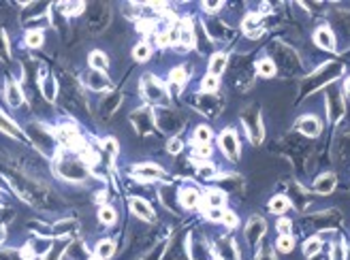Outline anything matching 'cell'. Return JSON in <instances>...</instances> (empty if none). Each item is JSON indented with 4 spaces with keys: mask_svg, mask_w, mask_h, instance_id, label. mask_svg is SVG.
Segmentation results:
<instances>
[{
    "mask_svg": "<svg viewBox=\"0 0 350 260\" xmlns=\"http://www.w3.org/2000/svg\"><path fill=\"white\" fill-rule=\"evenodd\" d=\"M244 126L248 128V134L252 137L254 143H258L263 137V126H261V120H258V111L256 109H250L244 113Z\"/></svg>",
    "mask_w": 350,
    "mask_h": 260,
    "instance_id": "obj_1",
    "label": "cell"
},
{
    "mask_svg": "<svg viewBox=\"0 0 350 260\" xmlns=\"http://www.w3.org/2000/svg\"><path fill=\"white\" fill-rule=\"evenodd\" d=\"M220 147H222V151L229 158H233V160L237 158V154H239V141H237L233 130H224V132L220 134Z\"/></svg>",
    "mask_w": 350,
    "mask_h": 260,
    "instance_id": "obj_2",
    "label": "cell"
},
{
    "mask_svg": "<svg viewBox=\"0 0 350 260\" xmlns=\"http://www.w3.org/2000/svg\"><path fill=\"white\" fill-rule=\"evenodd\" d=\"M314 41H316V45L322 47V49H327V51H333V49H335V36H333V32H331L329 28H325V26L316 30Z\"/></svg>",
    "mask_w": 350,
    "mask_h": 260,
    "instance_id": "obj_3",
    "label": "cell"
},
{
    "mask_svg": "<svg viewBox=\"0 0 350 260\" xmlns=\"http://www.w3.org/2000/svg\"><path fill=\"white\" fill-rule=\"evenodd\" d=\"M297 128L305 134V137H316V134L320 132V122H318V117H314V115H305L299 120Z\"/></svg>",
    "mask_w": 350,
    "mask_h": 260,
    "instance_id": "obj_4",
    "label": "cell"
},
{
    "mask_svg": "<svg viewBox=\"0 0 350 260\" xmlns=\"http://www.w3.org/2000/svg\"><path fill=\"white\" fill-rule=\"evenodd\" d=\"M265 230H267V226H265V222H263V218H252L250 224H248V228H246L248 241H250V243L258 241L263 235H265Z\"/></svg>",
    "mask_w": 350,
    "mask_h": 260,
    "instance_id": "obj_5",
    "label": "cell"
},
{
    "mask_svg": "<svg viewBox=\"0 0 350 260\" xmlns=\"http://www.w3.org/2000/svg\"><path fill=\"white\" fill-rule=\"evenodd\" d=\"M333 188H335V175L333 173H325V175H320L318 179L314 183V190L320 192V194H331Z\"/></svg>",
    "mask_w": 350,
    "mask_h": 260,
    "instance_id": "obj_6",
    "label": "cell"
},
{
    "mask_svg": "<svg viewBox=\"0 0 350 260\" xmlns=\"http://www.w3.org/2000/svg\"><path fill=\"white\" fill-rule=\"evenodd\" d=\"M4 96H7V102L11 107H19L21 102H24V94H21L19 85L17 83H7V88H4Z\"/></svg>",
    "mask_w": 350,
    "mask_h": 260,
    "instance_id": "obj_7",
    "label": "cell"
},
{
    "mask_svg": "<svg viewBox=\"0 0 350 260\" xmlns=\"http://www.w3.org/2000/svg\"><path fill=\"white\" fill-rule=\"evenodd\" d=\"M131 211L134 215H139V218H143V220H150L154 215V211H152V207H150L145 200H141V198H133L131 200Z\"/></svg>",
    "mask_w": 350,
    "mask_h": 260,
    "instance_id": "obj_8",
    "label": "cell"
},
{
    "mask_svg": "<svg viewBox=\"0 0 350 260\" xmlns=\"http://www.w3.org/2000/svg\"><path fill=\"white\" fill-rule=\"evenodd\" d=\"M145 94H148V98L154 100V102L167 100V90L160 83H152L150 79H148V85H145Z\"/></svg>",
    "mask_w": 350,
    "mask_h": 260,
    "instance_id": "obj_9",
    "label": "cell"
},
{
    "mask_svg": "<svg viewBox=\"0 0 350 260\" xmlns=\"http://www.w3.org/2000/svg\"><path fill=\"white\" fill-rule=\"evenodd\" d=\"M134 177H139V179H148V181L158 179V177H160V169H158V166H154V164H141V166H137V169H134Z\"/></svg>",
    "mask_w": 350,
    "mask_h": 260,
    "instance_id": "obj_10",
    "label": "cell"
},
{
    "mask_svg": "<svg viewBox=\"0 0 350 260\" xmlns=\"http://www.w3.org/2000/svg\"><path fill=\"white\" fill-rule=\"evenodd\" d=\"M62 175L68 177V179H83L85 171H83L82 164H77V162H68V164H62Z\"/></svg>",
    "mask_w": 350,
    "mask_h": 260,
    "instance_id": "obj_11",
    "label": "cell"
},
{
    "mask_svg": "<svg viewBox=\"0 0 350 260\" xmlns=\"http://www.w3.org/2000/svg\"><path fill=\"white\" fill-rule=\"evenodd\" d=\"M180 203L184 205V207H188V209L197 207L199 205V192L195 190V188H184V190L180 192Z\"/></svg>",
    "mask_w": 350,
    "mask_h": 260,
    "instance_id": "obj_12",
    "label": "cell"
},
{
    "mask_svg": "<svg viewBox=\"0 0 350 260\" xmlns=\"http://www.w3.org/2000/svg\"><path fill=\"white\" fill-rule=\"evenodd\" d=\"M224 66H227V56L224 53H214L212 60H209V75L218 77V75H222Z\"/></svg>",
    "mask_w": 350,
    "mask_h": 260,
    "instance_id": "obj_13",
    "label": "cell"
},
{
    "mask_svg": "<svg viewBox=\"0 0 350 260\" xmlns=\"http://www.w3.org/2000/svg\"><path fill=\"white\" fill-rule=\"evenodd\" d=\"M342 113H344V102L340 98V94H329V117L335 122Z\"/></svg>",
    "mask_w": 350,
    "mask_h": 260,
    "instance_id": "obj_14",
    "label": "cell"
},
{
    "mask_svg": "<svg viewBox=\"0 0 350 260\" xmlns=\"http://www.w3.org/2000/svg\"><path fill=\"white\" fill-rule=\"evenodd\" d=\"M0 130H4L9 137H15V139H21V137H24V134H21V130L15 126V124L11 122L7 115H2V113H0Z\"/></svg>",
    "mask_w": 350,
    "mask_h": 260,
    "instance_id": "obj_15",
    "label": "cell"
},
{
    "mask_svg": "<svg viewBox=\"0 0 350 260\" xmlns=\"http://www.w3.org/2000/svg\"><path fill=\"white\" fill-rule=\"evenodd\" d=\"M227 196H224L222 190H209L205 194V207H222Z\"/></svg>",
    "mask_w": 350,
    "mask_h": 260,
    "instance_id": "obj_16",
    "label": "cell"
},
{
    "mask_svg": "<svg viewBox=\"0 0 350 260\" xmlns=\"http://www.w3.org/2000/svg\"><path fill=\"white\" fill-rule=\"evenodd\" d=\"M114 252H116V243L111 241V239H103L99 243V245H96V256L99 258H111L114 256Z\"/></svg>",
    "mask_w": 350,
    "mask_h": 260,
    "instance_id": "obj_17",
    "label": "cell"
},
{
    "mask_svg": "<svg viewBox=\"0 0 350 260\" xmlns=\"http://www.w3.org/2000/svg\"><path fill=\"white\" fill-rule=\"evenodd\" d=\"M90 66H92L96 73H105L107 70V58L103 51H92L90 53Z\"/></svg>",
    "mask_w": 350,
    "mask_h": 260,
    "instance_id": "obj_18",
    "label": "cell"
},
{
    "mask_svg": "<svg viewBox=\"0 0 350 260\" xmlns=\"http://www.w3.org/2000/svg\"><path fill=\"white\" fill-rule=\"evenodd\" d=\"M88 83H90V88H92V90H105L107 85H109V81H107V77L103 73H96V70H92V73H90V77H88Z\"/></svg>",
    "mask_w": 350,
    "mask_h": 260,
    "instance_id": "obj_19",
    "label": "cell"
},
{
    "mask_svg": "<svg viewBox=\"0 0 350 260\" xmlns=\"http://www.w3.org/2000/svg\"><path fill=\"white\" fill-rule=\"evenodd\" d=\"M288 207H290V203H288L286 196H276V198H271V203H269V211H271V213H284Z\"/></svg>",
    "mask_w": 350,
    "mask_h": 260,
    "instance_id": "obj_20",
    "label": "cell"
},
{
    "mask_svg": "<svg viewBox=\"0 0 350 260\" xmlns=\"http://www.w3.org/2000/svg\"><path fill=\"white\" fill-rule=\"evenodd\" d=\"M256 68H258V75H263V77H273V75H276V64H273V60H269V58H263V60L256 64Z\"/></svg>",
    "mask_w": 350,
    "mask_h": 260,
    "instance_id": "obj_21",
    "label": "cell"
},
{
    "mask_svg": "<svg viewBox=\"0 0 350 260\" xmlns=\"http://www.w3.org/2000/svg\"><path fill=\"white\" fill-rule=\"evenodd\" d=\"M43 94H45V98L50 102L56 98V81H53V77H50L47 73H45V79H43Z\"/></svg>",
    "mask_w": 350,
    "mask_h": 260,
    "instance_id": "obj_22",
    "label": "cell"
},
{
    "mask_svg": "<svg viewBox=\"0 0 350 260\" xmlns=\"http://www.w3.org/2000/svg\"><path fill=\"white\" fill-rule=\"evenodd\" d=\"M209 139H212V130L207 126H199L195 130V145H207Z\"/></svg>",
    "mask_w": 350,
    "mask_h": 260,
    "instance_id": "obj_23",
    "label": "cell"
},
{
    "mask_svg": "<svg viewBox=\"0 0 350 260\" xmlns=\"http://www.w3.org/2000/svg\"><path fill=\"white\" fill-rule=\"evenodd\" d=\"M258 21H261L258 15H248V17L244 19V30L250 32V36H258V34H261V30H254L258 26Z\"/></svg>",
    "mask_w": 350,
    "mask_h": 260,
    "instance_id": "obj_24",
    "label": "cell"
},
{
    "mask_svg": "<svg viewBox=\"0 0 350 260\" xmlns=\"http://www.w3.org/2000/svg\"><path fill=\"white\" fill-rule=\"evenodd\" d=\"M320 247H322L320 239H308L305 241V245H303V254L308 258H312V256H316V254L320 252Z\"/></svg>",
    "mask_w": 350,
    "mask_h": 260,
    "instance_id": "obj_25",
    "label": "cell"
},
{
    "mask_svg": "<svg viewBox=\"0 0 350 260\" xmlns=\"http://www.w3.org/2000/svg\"><path fill=\"white\" fill-rule=\"evenodd\" d=\"M26 45L28 47H41L43 45V32L41 30H32L26 34Z\"/></svg>",
    "mask_w": 350,
    "mask_h": 260,
    "instance_id": "obj_26",
    "label": "cell"
},
{
    "mask_svg": "<svg viewBox=\"0 0 350 260\" xmlns=\"http://www.w3.org/2000/svg\"><path fill=\"white\" fill-rule=\"evenodd\" d=\"M150 53H152V49H150V45H148V43H139V45L134 47V58H137L139 62L148 60V58H150Z\"/></svg>",
    "mask_w": 350,
    "mask_h": 260,
    "instance_id": "obj_27",
    "label": "cell"
},
{
    "mask_svg": "<svg viewBox=\"0 0 350 260\" xmlns=\"http://www.w3.org/2000/svg\"><path fill=\"white\" fill-rule=\"evenodd\" d=\"M99 218H100V222H103V224H114V222H116V211L111 209V207H100Z\"/></svg>",
    "mask_w": 350,
    "mask_h": 260,
    "instance_id": "obj_28",
    "label": "cell"
},
{
    "mask_svg": "<svg viewBox=\"0 0 350 260\" xmlns=\"http://www.w3.org/2000/svg\"><path fill=\"white\" fill-rule=\"evenodd\" d=\"M201 90H203V92H216V90H218V77H214V75H207V77L201 81Z\"/></svg>",
    "mask_w": 350,
    "mask_h": 260,
    "instance_id": "obj_29",
    "label": "cell"
},
{
    "mask_svg": "<svg viewBox=\"0 0 350 260\" xmlns=\"http://www.w3.org/2000/svg\"><path fill=\"white\" fill-rule=\"evenodd\" d=\"M293 245L295 243H293V239H290V235H282L278 239V250L280 252H290L293 250Z\"/></svg>",
    "mask_w": 350,
    "mask_h": 260,
    "instance_id": "obj_30",
    "label": "cell"
},
{
    "mask_svg": "<svg viewBox=\"0 0 350 260\" xmlns=\"http://www.w3.org/2000/svg\"><path fill=\"white\" fill-rule=\"evenodd\" d=\"M82 160L85 162V164H96V162H99V156L94 154V149L83 147V149H82Z\"/></svg>",
    "mask_w": 350,
    "mask_h": 260,
    "instance_id": "obj_31",
    "label": "cell"
},
{
    "mask_svg": "<svg viewBox=\"0 0 350 260\" xmlns=\"http://www.w3.org/2000/svg\"><path fill=\"white\" fill-rule=\"evenodd\" d=\"M182 147H184V143H182L180 137H173L169 143H167V151H169V154H180Z\"/></svg>",
    "mask_w": 350,
    "mask_h": 260,
    "instance_id": "obj_32",
    "label": "cell"
},
{
    "mask_svg": "<svg viewBox=\"0 0 350 260\" xmlns=\"http://www.w3.org/2000/svg\"><path fill=\"white\" fill-rule=\"evenodd\" d=\"M180 43L182 45H186V47H192L195 45V36H192V32L190 30H180Z\"/></svg>",
    "mask_w": 350,
    "mask_h": 260,
    "instance_id": "obj_33",
    "label": "cell"
},
{
    "mask_svg": "<svg viewBox=\"0 0 350 260\" xmlns=\"http://www.w3.org/2000/svg\"><path fill=\"white\" fill-rule=\"evenodd\" d=\"M186 77H188V73H186L184 68H173V73H171V81H173V83H177V85L184 83Z\"/></svg>",
    "mask_w": 350,
    "mask_h": 260,
    "instance_id": "obj_34",
    "label": "cell"
},
{
    "mask_svg": "<svg viewBox=\"0 0 350 260\" xmlns=\"http://www.w3.org/2000/svg\"><path fill=\"white\" fill-rule=\"evenodd\" d=\"M60 9H62L67 15H75V13H82L83 4H82V2H75V4H62Z\"/></svg>",
    "mask_w": 350,
    "mask_h": 260,
    "instance_id": "obj_35",
    "label": "cell"
},
{
    "mask_svg": "<svg viewBox=\"0 0 350 260\" xmlns=\"http://www.w3.org/2000/svg\"><path fill=\"white\" fill-rule=\"evenodd\" d=\"M222 215H224V211H222V207H209L207 209V218L209 220H222Z\"/></svg>",
    "mask_w": 350,
    "mask_h": 260,
    "instance_id": "obj_36",
    "label": "cell"
},
{
    "mask_svg": "<svg viewBox=\"0 0 350 260\" xmlns=\"http://www.w3.org/2000/svg\"><path fill=\"white\" fill-rule=\"evenodd\" d=\"M199 175H201V177H207V179H209V177H214L216 173H214V166H212V164H199Z\"/></svg>",
    "mask_w": 350,
    "mask_h": 260,
    "instance_id": "obj_37",
    "label": "cell"
},
{
    "mask_svg": "<svg viewBox=\"0 0 350 260\" xmlns=\"http://www.w3.org/2000/svg\"><path fill=\"white\" fill-rule=\"evenodd\" d=\"M209 154H212L209 145H197V149H195V156H197V158H209Z\"/></svg>",
    "mask_w": 350,
    "mask_h": 260,
    "instance_id": "obj_38",
    "label": "cell"
},
{
    "mask_svg": "<svg viewBox=\"0 0 350 260\" xmlns=\"http://www.w3.org/2000/svg\"><path fill=\"white\" fill-rule=\"evenodd\" d=\"M222 222L227 226H237V215L233 213V211H224V215H222Z\"/></svg>",
    "mask_w": 350,
    "mask_h": 260,
    "instance_id": "obj_39",
    "label": "cell"
},
{
    "mask_svg": "<svg viewBox=\"0 0 350 260\" xmlns=\"http://www.w3.org/2000/svg\"><path fill=\"white\" fill-rule=\"evenodd\" d=\"M278 230H280V235H288L290 232V220H280L278 222Z\"/></svg>",
    "mask_w": 350,
    "mask_h": 260,
    "instance_id": "obj_40",
    "label": "cell"
},
{
    "mask_svg": "<svg viewBox=\"0 0 350 260\" xmlns=\"http://www.w3.org/2000/svg\"><path fill=\"white\" fill-rule=\"evenodd\" d=\"M7 36H4V32H0V58H7Z\"/></svg>",
    "mask_w": 350,
    "mask_h": 260,
    "instance_id": "obj_41",
    "label": "cell"
},
{
    "mask_svg": "<svg viewBox=\"0 0 350 260\" xmlns=\"http://www.w3.org/2000/svg\"><path fill=\"white\" fill-rule=\"evenodd\" d=\"M203 7H205L207 11H216V9H220V2H205Z\"/></svg>",
    "mask_w": 350,
    "mask_h": 260,
    "instance_id": "obj_42",
    "label": "cell"
},
{
    "mask_svg": "<svg viewBox=\"0 0 350 260\" xmlns=\"http://www.w3.org/2000/svg\"><path fill=\"white\" fill-rule=\"evenodd\" d=\"M346 94H348V98H350V77L346 79Z\"/></svg>",
    "mask_w": 350,
    "mask_h": 260,
    "instance_id": "obj_43",
    "label": "cell"
},
{
    "mask_svg": "<svg viewBox=\"0 0 350 260\" xmlns=\"http://www.w3.org/2000/svg\"><path fill=\"white\" fill-rule=\"evenodd\" d=\"M2 239H4V228L0 226V241H2Z\"/></svg>",
    "mask_w": 350,
    "mask_h": 260,
    "instance_id": "obj_44",
    "label": "cell"
},
{
    "mask_svg": "<svg viewBox=\"0 0 350 260\" xmlns=\"http://www.w3.org/2000/svg\"><path fill=\"white\" fill-rule=\"evenodd\" d=\"M90 260H103V258H99V256H92V258H90Z\"/></svg>",
    "mask_w": 350,
    "mask_h": 260,
    "instance_id": "obj_45",
    "label": "cell"
},
{
    "mask_svg": "<svg viewBox=\"0 0 350 260\" xmlns=\"http://www.w3.org/2000/svg\"><path fill=\"white\" fill-rule=\"evenodd\" d=\"M344 260H350V252L346 254V256H344Z\"/></svg>",
    "mask_w": 350,
    "mask_h": 260,
    "instance_id": "obj_46",
    "label": "cell"
},
{
    "mask_svg": "<svg viewBox=\"0 0 350 260\" xmlns=\"http://www.w3.org/2000/svg\"><path fill=\"white\" fill-rule=\"evenodd\" d=\"M214 260H224V258H222V256H218V258H214Z\"/></svg>",
    "mask_w": 350,
    "mask_h": 260,
    "instance_id": "obj_47",
    "label": "cell"
}]
</instances>
